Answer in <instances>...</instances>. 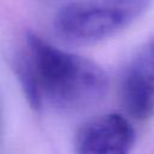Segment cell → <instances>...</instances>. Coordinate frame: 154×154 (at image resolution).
Masks as SVG:
<instances>
[{
  "instance_id": "obj_4",
  "label": "cell",
  "mask_w": 154,
  "mask_h": 154,
  "mask_svg": "<svg viewBox=\"0 0 154 154\" xmlns=\"http://www.w3.org/2000/svg\"><path fill=\"white\" fill-rule=\"evenodd\" d=\"M135 131L126 118L105 113L87 120L76 135V154H129Z\"/></svg>"
},
{
  "instance_id": "obj_5",
  "label": "cell",
  "mask_w": 154,
  "mask_h": 154,
  "mask_svg": "<svg viewBox=\"0 0 154 154\" xmlns=\"http://www.w3.org/2000/svg\"><path fill=\"white\" fill-rule=\"evenodd\" d=\"M14 70L30 106L34 109H40L42 106V95L38 89L35 73L24 53L16 59Z\"/></svg>"
},
{
  "instance_id": "obj_2",
  "label": "cell",
  "mask_w": 154,
  "mask_h": 154,
  "mask_svg": "<svg viewBox=\"0 0 154 154\" xmlns=\"http://www.w3.org/2000/svg\"><path fill=\"white\" fill-rule=\"evenodd\" d=\"M152 4L153 0H78L57 12L54 28L67 42L95 43L128 28Z\"/></svg>"
},
{
  "instance_id": "obj_3",
  "label": "cell",
  "mask_w": 154,
  "mask_h": 154,
  "mask_svg": "<svg viewBox=\"0 0 154 154\" xmlns=\"http://www.w3.org/2000/svg\"><path fill=\"white\" fill-rule=\"evenodd\" d=\"M120 96L124 108L132 118L144 120L154 116V35L125 67Z\"/></svg>"
},
{
  "instance_id": "obj_1",
  "label": "cell",
  "mask_w": 154,
  "mask_h": 154,
  "mask_svg": "<svg viewBox=\"0 0 154 154\" xmlns=\"http://www.w3.org/2000/svg\"><path fill=\"white\" fill-rule=\"evenodd\" d=\"M25 52L42 99L65 111L88 107L106 94L108 78L96 63L64 52L35 32L25 37Z\"/></svg>"
}]
</instances>
